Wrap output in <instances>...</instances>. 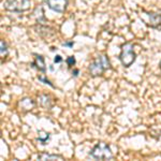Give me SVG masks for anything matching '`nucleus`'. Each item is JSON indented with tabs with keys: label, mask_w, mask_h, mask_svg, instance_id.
<instances>
[{
	"label": "nucleus",
	"mask_w": 161,
	"mask_h": 161,
	"mask_svg": "<svg viewBox=\"0 0 161 161\" xmlns=\"http://www.w3.org/2000/svg\"><path fill=\"white\" fill-rule=\"evenodd\" d=\"M108 69H111V64L108 58L105 55L97 56L92 60V64H89V68H88L89 73L92 76H100L105 71H108Z\"/></svg>",
	"instance_id": "nucleus-1"
},
{
	"label": "nucleus",
	"mask_w": 161,
	"mask_h": 161,
	"mask_svg": "<svg viewBox=\"0 0 161 161\" xmlns=\"http://www.w3.org/2000/svg\"><path fill=\"white\" fill-rule=\"evenodd\" d=\"M75 62H76V60H75L74 56H70V57H68V58H67V64H68L70 67H71V66H74Z\"/></svg>",
	"instance_id": "nucleus-13"
},
{
	"label": "nucleus",
	"mask_w": 161,
	"mask_h": 161,
	"mask_svg": "<svg viewBox=\"0 0 161 161\" xmlns=\"http://www.w3.org/2000/svg\"><path fill=\"white\" fill-rule=\"evenodd\" d=\"M0 45H1V50H0V54H1V57L6 56L8 54V48H7V44L4 42V40L0 41Z\"/></svg>",
	"instance_id": "nucleus-12"
},
{
	"label": "nucleus",
	"mask_w": 161,
	"mask_h": 161,
	"mask_svg": "<svg viewBox=\"0 0 161 161\" xmlns=\"http://www.w3.org/2000/svg\"><path fill=\"white\" fill-rule=\"evenodd\" d=\"M149 17V26L152 28H161L160 25H161V15L158 14V13H146Z\"/></svg>",
	"instance_id": "nucleus-6"
},
{
	"label": "nucleus",
	"mask_w": 161,
	"mask_h": 161,
	"mask_svg": "<svg viewBox=\"0 0 161 161\" xmlns=\"http://www.w3.org/2000/svg\"><path fill=\"white\" fill-rule=\"evenodd\" d=\"M89 156L97 160H111L114 158L110 145L104 142H100L95 145L93 148L90 150Z\"/></svg>",
	"instance_id": "nucleus-2"
},
{
	"label": "nucleus",
	"mask_w": 161,
	"mask_h": 161,
	"mask_svg": "<svg viewBox=\"0 0 161 161\" xmlns=\"http://www.w3.org/2000/svg\"><path fill=\"white\" fill-rule=\"evenodd\" d=\"M39 160H64V157L61 155H55V154H47V153H41L38 155Z\"/></svg>",
	"instance_id": "nucleus-8"
},
{
	"label": "nucleus",
	"mask_w": 161,
	"mask_h": 161,
	"mask_svg": "<svg viewBox=\"0 0 161 161\" xmlns=\"http://www.w3.org/2000/svg\"><path fill=\"white\" fill-rule=\"evenodd\" d=\"M64 46H67V47H72V46L74 45V42L73 41H71V42H64V44H62Z\"/></svg>",
	"instance_id": "nucleus-16"
},
{
	"label": "nucleus",
	"mask_w": 161,
	"mask_h": 161,
	"mask_svg": "<svg viewBox=\"0 0 161 161\" xmlns=\"http://www.w3.org/2000/svg\"><path fill=\"white\" fill-rule=\"evenodd\" d=\"M136 53L133 51V44L127 42L121 45V52L119 55V60L125 68H129L136 61Z\"/></svg>",
	"instance_id": "nucleus-3"
},
{
	"label": "nucleus",
	"mask_w": 161,
	"mask_h": 161,
	"mask_svg": "<svg viewBox=\"0 0 161 161\" xmlns=\"http://www.w3.org/2000/svg\"><path fill=\"white\" fill-rule=\"evenodd\" d=\"M20 105H22V108L28 111V110H31V108H32V106L35 105V103H33V101L31 99L25 98V99H23L22 101H20Z\"/></svg>",
	"instance_id": "nucleus-11"
},
{
	"label": "nucleus",
	"mask_w": 161,
	"mask_h": 161,
	"mask_svg": "<svg viewBox=\"0 0 161 161\" xmlns=\"http://www.w3.org/2000/svg\"><path fill=\"white\" fill-rule=\"evenodd\" d=\"M46 4L53 11L64 13L68 6V0H46Z\"/></svg>",
	"instance_id": "nucleus-5"
},
{
	"label": "nucleus",
	"mask_w": 161,
	"mask_h": 161,
	"mask_svg": "<svg viewBox=\"0 0 161 161\" xmlns=\"http://www.w3.org/2000/svg\"><path fill=\"white\" fill-rule=\"evenodd\" d=\"M61 61H62V57L60 55L55 56V58H54V62H55V64H59V62H61Z\"/></svg>",
	"instance_id": "nucleus-15"
},
{
	"label": "nucleus",
	"mask_w": 161,
	"mask_h": 161,
	"mask_svg": "<svg viewBox=\"0 0 161 161\" xmlns=\"http://www.w3.org/2000/svg\"><path fill=\"white\" fill-rule=\"evenodd\" d=\"M159 67H160V69H161V60H160V64H159Z\"/></svg>",
	"instance_id": "nucleus-18"
},
{
	"label": "nucleus",
	"mask_w": 161,
	"mask_h": 161,
	"mask_svg": "<svg viewBox=\"0 0 161 161\" xmlns=\"http://www.w3.org/2000/svg\"><path fill=\"white\" fill-rule=\"evenodd\" d=\"M77 74H79V70L75 69V70H74V72H73V75H74V76H77Z\"/></svg>",
	"instance_id": "nucleus-17"
},
{
	"label": "nucleus",
	"mask_w": 161,
	"mask_h": 161,
	"mask_svg": "<svg viewBox=\"0 0 161 161\" xmlns=\"http://www.w3.org/2000/svg\"><path fill=\"white\" fill-rule=\"evenodd\" d=\"M39 100H40L41 105H42L44 108H46V110H47V108H52V101H51L50 96L42 95V96H40Z\"/></svg>",
	"instance_id": "nucleus-9"
},
{
	"label": "nucleus",
	"mask_w": 161,
	"mask_h": 161,
	"mask_svg": "<svg viewBox=\"0 0 161 161\" xmlns=\"http://www.w3.org/2000/svg\"><path fill=\"white\" fill-rule=\"evenodd\" d=\"M32 66L35 67V68H37L39 71L45 73L46 66H45V61H44L43 56L38 55V54H35V61L32 62Z\"/></svg>",
	"instance_id": "nucleus-7"
},
{
	"label": "nucleus",
	"mask_w": 161,
	"mask_h": 161,
	"mask_svg": "<svg viewBox=\"0 0 161 161\" xmlns=\"http://www.w3.org/2000/svg\"><path fill=\"white\" fill-rule=\"evenodd\" d=\"M4 8L10 12H24L30 8V0H8L4 2Z\"/></svg>",
	"instance_id": "nucleus-4"
},
{
	"label": "nucleus",
	"mask_w": 161,
	"mask_h": 161,
	"mask_svg": "<svg viewBox=\"0 0 161 161\" xmlns=\"http://www.w3.org/2000/svg\"><path fill=\"white\" fill-rule=\"evenodd\" d=\"M38 80H41V82H43L44 84H47V85H50L51 87H54V85L52 84V83L48 80L47 79H45V77H43V76H38Z\"/></svg>",
	"instance_id": "nucleus-14"
},
{
	"label": "nucleus",
	"mask_w": 161,
	"mask_h": 161,
	"mask_svg": "<svg viewBox=\"0 0 161 161\" xmlns=\"http://www.w3.org/2000/svg\"><path fill=\"white\" fill-rule=\"evenodd\" d=\"M39 136H38V141L40 143H42L43 145H45L47 141L50 140V133L45 131H39Z\"/></svg>",
	"instance_id": "nucleus-10"
}]
</instances>
